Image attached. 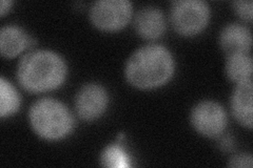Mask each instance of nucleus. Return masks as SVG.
I'll list each match as a JSON object with an SVG mask.
<instances>
[{
    "instance_id": "nucleus-1",
    "label": "nucleus",
    "mask_w": 253,
    "mask_h": 168,
    "mask_svg": "<svg viewBox=\"0 0 253 168\" xmlns=\"http://www.w3.org/2000/svg\"><path fill=\"white\" fill-rule=\"evenodd\" d=\"M174 74L170 51L161 44H147L134 52L126 63L125 76L139 90H152L167 83Z\"/></svg>"
},
{
    "instance_id": "nucleus-2",
    "label": "nucleus",
    "mask_w": 253,
    "mask_h": 168,
    "mask_svg": "<svg viewBox=\"0 0 253 168\" xmlns=\"http://www.w3.org/2000/svg\"><path fill=\"white\" fill-rule=\"evenodd\" d=\"M65 60L57 53L38 50L26 54L18 63L17 80L23 90L44 93L59 87L67 78Z\"/></svg>"
},
{
    "instance_id": "nucleus-3",
    "label": "nucleus",
    "mask_w": 253,
    "mask_h": 168,
    "mask_svg": "<svg viewBox=\"0 0 253 168\" xmlns=\"http://www.w3.org/2000/svg\"><path fill=\"white\" fill-rule=\"evenodd\" d=\"M29 121L39 137L49 141L66 138L74 127L71 111L65 104L53 98L37 100L30 108Z\"/></svg>"
},
{
    "instance_id": "nucleus-4",
    "label": "nucleus",
    "mask_w": 253,
    "mask_h": 168,
    "mask_svg": "<svg viewBox=\"0 0 253 168\" xmlns=\"http://www.w3.org/2000/svg\"><path fill=\"white\" fill-rule=\"evenodd\" d=\"M209 18V5L203 0H177L171 5L170 20L179 35H197L207 27Z\"/></svg>"
},
{
    "instance_id": "nucleus-5",
    "label": "nucleus",
    "mask_w": 253,
    "mask_h": 168,
    "mask_svg": "<svg viewBox=\"0 0 253 168\" xmlns=\"http://www.w3.org/2000/svg\"><path fill=\"white\" fill-rule=\"evenodd\" d=\"M133 6L129 0H98L89 12L91 22L101 31L124 29L132 18Z\"/></svg>"
},
{
    "instance_id": "nucleus-6",
    "label": "nucleus",
    "mask_w": 253,
    "mask_h": 168,
    "mask_svg": "<svg viewBox=\"0 0 253 168\" xmlns=\"http://www.w3.org/2000/svg\"><path fill=\"white\" fill-rule=\"evenodd\" d=\"M191 123L194 130L207 138H218L225 132L228 119L224 107L212 100L196 104L191 111Z\"/></svg>"
},
{
    "instance_id": "nucleus-7",
    "label": "nucleus",
    "mask_w": 253,
    "mask_h": 168,
    "mask_svg": "<svg viewBox=\"0 0 253 168\" xmlns=\"http://www.w3.org/2000/svg\"><path fill=\"white\" fill-rule=\"evenodd\" d=\"M109 96L104 86L97 83L84 85L75 97V109L84 121H94L104 115L108 107Z\"/></svg>"
},
{
    "instance_id": "nucleus-8",
    "label": "nucleus",
    "mask_w": 253,
    "mask_h": 168,
    "mask_svg": "<svg viewBox=\"0 0 253 168\" xmlns=\"http://www.w3.org/2000/svg\"><path fill=\"white\" fill-rule=\"evenodd\" d=\"M219 44L227 57L235 54H249L252 46L251 32L240 23H229L221 31Z\"/></svg>"
},
{
    "instance_id": "nucleus-9",
    "label": "nucleus",
    "mask_w": 253,
    "mask_h": 168,
    "mask_svg": "<svg viewBox=\"0 0 253 168\" xmlns=\"http://www.w3.org/2000/svg\"><path fill=\"white\" fill-rule=\"evenodd\" d=\"M134 28L141 38L147 40L160 38L166 31L165 15L156 6L142 7L134 18Z\"/></svg>"
},
{
    "instance_id": "nucleus-10",
    "label": "nucleus",
    "mask_w": 253,
    "mask_h": 168,
    "mask_svg": "<svg viewBox=\"0 0 253 168\" xmlns=\"http://www.w3.org/2000/svg\"><path fill=\"white\" fill-rule=\"evenodd\" d=\"M253 82L252 80L237 83L231 97V109L234 118L243 126L252 129Z\"/></svg>"
},
{
    "instance_id": "nucleus-11",
    "label": "nucleus",
    "mask_w": 253,
    "mask_h": 168,
    "mask_svg": "<svg viewBox=\"0 0 253 168\" xmlns=\"http://www.w3.org/2000/svg\"><path fill=\"white\" fill-rule=\"evenodd\" d=\"M33 43V39L18 27L6 26L0 31V52L5 58L16 57Z\"/></svg>"
},
{
    "instance_id": "nucleus-12",
    "label": "nucleus",
    "mask_w": 253,
    "mask_h": 168,
    "mask_svg": "<svg viewBox=\"0 0 253 168\" xmlns=\"http://www.w3.org/2000/svg\"><path fill=\"white\" fill-rule=\"evenodd\" d=\"M225 69L227 77L236 84L249 81V80H252V57L249 54H235L228 56Z\"/></svg>"
},
{
    "instance_id": "nucleus-13",
    "label": "nucleus",
    "mask_w": 253,
    "mask_h": 168,
    "mask_svg": "<svg viewBox=\"0 0 253 168\" xmlns=\"http://www.w3.org/2000/svg\"><path fill=\"white\" fill-rule=\"evenodd\" d=\"M21 99L15 87L1 77L0 79V117L5 118L17 113Z\"/></svg>"
},
{
    "instance_id": "nucleus-14",
    "label": "nucleus",
    "mask_w": 253,
    "mask_h": 168,
    "mask_svg": "<svg viewBox=\"0 0 253 168\" xmlns=\"http://www.w3.org/2000/svg\"><path fill=\"white\" fill-rule=\"evenodd\" d=\"M130 158L126 150L118 144H111L107 146L100 156V165L110 168L130 167Z\"/></svg>"
},
{
    "instance_id": "nucleus-15",
    "label": "nucleus",
    "mask_w": 253,
    "mask_h": 168,
    "mask_svg": "<svg viewBox=\"0 0 253 168\" xmlns=\"http://www.w3.org/2000/svg\"><path fill=\"white\" fill-rule=\"evenodd\" d=\"M233 9L240 17L246 21H252L253 18V2L251 0H237L233 3Z\"/></svg>"
},
{
    "instance_id": "nucleus-16",
    "label": "nucleus",
    "mask_w": 253,
    "mask_h": 168,
    "mask_svg": "<svg viewBox=\"0 0 253 168\" xmlns=\"http://www.w3.org/2000/svg\"><path fill=\"white\" fill-rule=\"evenodd\" d=\"M228 166L233 168H252L253 158L251 155L247 154L235 155L230 159Z\"/></svg>"
},
{
    "instance_id": "nucleus-17",
    "label": "nucleus",
    "mask_w": 253,
    "mask_h": 168,
    "mask_svg": "<svg viewBox=\"0 0 253 168\" xmlns=\"http://www.w3.org/2000/svg\"><path fill=\"white\" fill-rule=\"evenodd\" d=\"M233 145H234V142L230 135H227V137L221 138L220 143H219L220 148L224 151H230L233 148Z\"/></svg>"
},
{
    "instance_id": "nucleus-18",
    "label": "nucleus",
    "mask_w": 253,
    "mask_h": 168,
    "mask_svg": "<svg viewBox=\"0 0 253 168\" xmlns=\"http://www.w3.org/2000/svg\"><path fill=\"white\" fill-rule=\"evenodd\" d=\"M12 4L13 1H11V0H1V1H0V14H1V16H3L11 9Z\"/></svg>"
}]
</instances>
